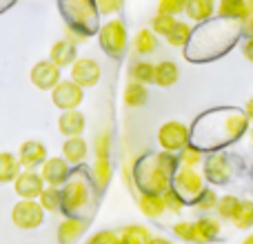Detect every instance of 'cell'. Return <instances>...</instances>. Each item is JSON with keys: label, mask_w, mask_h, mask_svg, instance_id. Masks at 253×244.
Masks as SVG:
<instances>
[{"label": "cell", "mask_w": 253, "mask_h": 244, "mask_svg": "<svg viewBox=\"0 0 253 244\" xmlns=\"http://www.w3.org/2000/svg\"><path fill=\"white\" fill-rule=\"evenodd\" d=\"M178 160H180V164L187 166V169H196V166L205 160V156H202V149L200 147H191V144H187V147L180 151Z\"/></svg>", "instance_id": "cell-32"}, {"label": "cell", "mask_w": 253, "mask_h": 244, "mask_svg": "<svg viewBox=\"0 0 253 244\" xmlns=\"http://www.w3.org/2000/svg\"><path fill=\"white\" fill-rule=\"evenodd\" d=\"M147 98H149L147 84H140V82H133V80H131V82L125 87L123 100H125L126 107H131V109H138V107H142L144 102H147Z\"/></svg>", "instance_id": "cell-25"}, {"label": "cell", "mask_w": 253, "mask_h": 244, "mask_svg": "<svg viewBox=\"0 0 253 244\" xmlns=\"http://www.w3.org/2000/svg\"><path fill=\"white\" fill-rule=\"evenodd\" d=\"M215 11V0H187L184 13L193 22H207Z\"/></svg>", "instance_id": "cell-22"}, {"label": "cell", "mask_w": 253, "mask_h": 244, "mask_svg": "<svg viewBox=\"0 0 253 244\" xmlns=\"http://www.w3.org/2000/svg\"><path fill=\"white\" fill-rule=\"evenodd\" d=\"M220 220L215 218H200L198 222H193V242L207 244L213 242L215 238H220Z\"/></svg>", "instance_id": "cell-18"}, {"label": "cell", "mask_w": 253, "mask_h": 244, "mask_svg": "<svg viewBox=\"0 0 253 244\" xmlns=\"http://www.w3.org/2000/svg\"><path fill=\"white\" fill-rule=\"evenodd\" d=\"M49 60L56 67H71L76 60H78V51H76V44H71L69 40H58V42L51 44L49 49Z\"/></svg>", "instance_id": "cell-16"}, {"label": "cell", "mask_w": 253, "mask_h": 244, "mask_svg": "<svg viewBox=\"0 0 253 244\" xmlns=\"http://www.w3.org/2000/svg\"><path fill=\"white\" fill-rule=\"evenodd\" d=\"M109 149H111L109 131H102L96 138V160H93L91 166V182L100 191L111 182V175H114V169H111L109 162Z\"/></svg>", "instance_id": "cell-2"}, {"label": "cell", "mask_w": 253, "mask_h": 244, "mask_svg": "<svg viewBox=\"0 0 253 244\" xmlns=\"http://www.w3.org/2000/svg\"><path fill=\"white\" fill-rule=\"evenodd\" d=\"M11 222L22 231H34L44 222V209L38 200H18L11 209Z\"/></svg>", "instance_id": "cell-5"}, {"label": "cell", "mask_w": 253, "mask_h": 244, "mask_svg": "<svg viewBox=\"0 0 253 244\" xmlns=\"http://www.w3.org/2000/svg\"><path fill=\"white\" fill-rule=\"evenodd\" d=\"M205 175L215 184H224L231 178V162H229V156L224 153H211L205 160Z\"/></svg>", "instance_id": "cell-14"}, {"label": "cell", "mask_w": 253, "mask_h": 244, "mask_svg": "<svg viewBox=\"0 0 253 244\" xmlns=\"http://www.w3.org/2000/svg\"><path fill=\"white\" fill-rule=\"evenodd\" d=\"M175 25V18L173 16H167V13H156L151 20V31L156 36H162V38H167L169 36V31L173 29Z\"/></svg>", "instance_id": "cell-34"}, {"label": "cell", "mask_w": 253, "mask_h": 244, "mask_svg": "<svg viewBox=\"0 0 253 244\" xmlns=\"http://www.w3.org/2000/svg\"><path fill=\"white\" fill-rule=\"evenodd\" d=\"M171 187L184 198V202H193L198 198V193L205 189V178L198 173L196 169H182L175 171V175L171 178Z\"/></svg>", "instance_id": "cell-7"}, {"label": "cell", "mask_w": 253, "mask_h": 244, "mask_svg": "<svg viewBox=\"0 0 253 244\" xmlns=\"http://www.w3.org/2000/svg\"><path fill=\"white\" fill-rule=\"evenodd\" d=\"M149 244H171V242L167 240V238H151V242Z\"/></svg>", "instance_id": "cell-45"}, {"label": "cell", "mask_w": 253, "mask_h": 244, "mask_svg": "<svg viewBox=\"0 0 253 244\" xmlns=\"http://www.w3.org/2000/svg\"><path fill=\"white\" fill-rule=\"evenodd\" d=\"M249 4V11H247V18L242 20V29H245L247 38H253V0H247Z\"/></svg>", "instance_id": "cell-42"}, {"label": "cell", "mask_w": 253, "mask_h": 244, "mask_svg": "<svg viewBox=\"0 0 253 244\" xmlns=\"http://www.w3.org/2000/svg\"><path fill=\"white\" fill-rule=\"evenodd\" d=\"M242 244H253V233H251V236H247L245 240H242Z\"/></svg>", "instance_id": "cell-46"}, {"label": "cell", "mask_w": 253, "mask_h": 244, "mask_svg": "<svg viewBox=\"0 0 253 244\" xmlns=\"http://www.w3.org/2000/svg\"><path fill=\"white\" fill-rule=\"evenodd\" d=\"M153 71H156V65H153V62L138 60L131 65L129 74H131V80H133V82L149 84V82H153Z\"/></svg>", "instance_id": "cell-30"}, {"label": "cell", "mask_w": 253, "mask_h": 244, "mask_svg": "<svg viewBox=\"0 0 253 244\" xmlns=\"http://www.w3.org/2000/svg\"><path fill=\"white\" fill-rule=\"evenodd\" d=\"M40 175H42L47 187H62L71 178L69 162L65 158H47L44 164L40 166Z\"/></svg>", "instance_id": "cell-13"}, {"label": "cell", "mask_w": 253, "mask_h": 244, "mask_svg": "<svg viewBox=\"0 0 253 244\" xmlns=\"http://www.w3.org/2000/svg\"><path fill=\"white\" fill-rule=\"evenodd\" d=\"M83 98H84V89L80 87V84H76L71 78L60 80V82L51 89V100L60 111L78 109V105L83 102Z\"/></svg>", "instance_id": "cell-8"}, {"label": "cell", "mask_w": 253, "mask_h": 244, "mask_svg": "<svg viewBox=\"0 0 253 244\" xmlns=\"http://www.w3.org/2000/svg\"><path fill=\"white\" fill-rule=\"evenodd\" d=\"M218 193L213 191V189H202L200 193H198V198L196 200L191 202L193 206H196V209H200V211H211V209H215V206H218Z\"/></svg>", "instance_id": "cell-33"}, {"label": "cell", "mask_w": 253, "mask_h": 244, "mask_svg": "<svg viewBox=\"0 0 253 244\" xmlns=\"http://www.w3.org/2000/svg\"><path fill=\"white\" fill-rule=\"evenodd\" d=\"M138 206H140V211H142L147 218H158V215H162V211H167L165 209V200H162L160 193H149V191L140 193Z\"/></svg>", "instance_id": "cell-24"}, {"label": "cell", "mask_w": 253, "mask_h": 244, "mask_svg": "<svg viewBox=\"0 0 253 244\" xmlns=\"http://www.w3.org/2000/svg\"><path fill=\"white\" fill-rule=\"evenodd\" d=\"M189 140H191V131L187 124L178 120H169L158 129V144L162 147V151H182L189 144Z\"/></svg>", "instance_id": "cell-6"}, {"label": "cell", "mask_w": 253, "mask_h": 244, "mask_svg": "<svg viewBox=\"0 0 253 244\" xmlns=\"http://www.w3.org/2000/svg\"><path fill=\"white\" fill-rule=\"evenodd\" d=\"M242 56L253 65V38H247L245 44H242Z\"/></svg>", "instance_id": "cell-43"}, {"label": "cell", "mask_w": 253, "mask_h": 244, "mask_svg": "<svg viewBox=\"0 0 253 244\" xmlns=\"http://www.w3.org/2000/svg\"><path fill=\"white\" fill-rule=\"evenodd\" d=\"M58 129H60V133L67 135V138L83 135V131L87 129V118H84V114H80L78 109L62 111V116L58 118Z\"/></svg>", "instance_id": "cell-15"}, {"label": "cell", "mask_w": 253, "mask_h": 244, "mask_svg": "<svg viewBox=\"0 0 253 244\" xmlns=\"http://www.w3.org/2000/svg\"><path fill=\"white\" fill-rule=\"evenodd\" d=\"M245 116H247V120H251L253 122V98L249 102H247V107H245Z\"/></svg>", "instance_id": "cell-44"}, {"label": "cell", "mask_w": 253, "mask_h": 244, "mask_svg": "<svg viewBox=\"0 0 253 244\" xmlns=\"http://www.w3.org/2000/svg\"><path fill=\"white\" fill-rule=\"evenodd\" d=\"M238 206H240V198H236V196H222L218 200V206H215V211H218L220 218L231 220L233 215H236Z\"/></svg>", "instance_id": "cell-35"}, {"label": "cell", "mask_w": 253, "mask_h": 244, "mask_svg": "<svg viewBox=\"0 0 253 244\" xmlns=\"http://www.w3.org/2000/svg\"><path fill=\"white\" fill-rule=\"evenodd\" d=\"M29 80L40 91H51L60 82V67H56L51 60H38L29 71Z\"/></svg>", "instance_id": "cell-11"}, {"label": "cell", "mask_w": 253, "mask_h": 244, "mask_svg": "<svg viewBox=\"0 0 253 244\" xmlns=\"http://www.w3.org/2000/svg\"><path fill=\"white\" fill-rule=\"evenodd\" d=\"M89 198H91V180L83 173H76L74 178H69L62 187V209L65 213L74 215L80 209L89 204Z\"/></svg>", "instance_id": "cell-1"}, {"label": "cell", "mask_w": 253, "mask_h": 244, "mask_svg": "<svg viewBox=\"0 0 253 244\" xmlns=\"http://www.w3.org/2000/svg\"><path fill=\"white\" fill-rule=\"evenodd\" d=\"M84 229H87V222H84V220L76 218V215H69V218H65L60 222V227H58V242L74 244L84 233Z\"/></svg>", "instance_id": "cell-17"}, {"label": "cell", "mask_w": 253, "mask_h": 244, "mask_svg": "<svg viewBox=\"0 0 253 244\" xmlns=\"http://www.w3.org/2000/svg\"><path fill=\"white\" fill-rule=\"evenodd\" d=\"M135 180H138V184H140L142 191L160 193V196L171 187V175H167L165 171L158 166L156 158H151V160H147V162L140 164L138 173H135Z\"/></svg>", "instance_id": "cell-4"}, {"label": "cell", "mask_w": 253, "mask_h": 244, "mask_svg": "<svg viewBox=\"0 0 253 244\" xmlns=\"http://www.w3.org/2000/svg\"><path fill=\"white\" fill-rule=\"evenodd\" d=\"M47 187L40 175V171H34V169H22L18 173V178L13 180V191L20 200H38L42 189Z\"/></svg>", "instance_id": "cell-9"}, {"label": "cell", "mask_w": 253, "mask_h": 244, "mask_svg": "<svg viewBox=\"0 0 253 244\" xmlns=\"http://www.w3.org/2000/svg\"><path fill=\"white\" fill-rule=\"evenodd\" d=\"M180 78V69L173 60H160L153 71V82L158 87H173Z\"/></svg>", "instance_id": "cell-20"}, {"label": "cell", "mask_w": 253, "mask_h": 244, "mask_svg": "<svg viewBox=\"0 0 253 244\" xmlns=\"http://www.w3.org/2000/svg\"><path fill=\"white\" fill-rule=\"evenodd\" d=\"M173 233L184 242H193V222H175Z\"/></svg>", "instance_id": "cell-41"}, {"label": "cell", "mask_w": 253, "mask_h": 244, "mask_svg": "<svg viewBox=\"0 0 253 244\" xmlns=\"http://www.w3.org/2000/svg\"><path fill=\"white\" fill-rule=\"evenodd\" d=\"M18 162H20L22 169H34L38 171V166L44 164L47 160V147H44L40 140H25L18 149Z\"/></svg>", "instance_id": "cell-12"}, {"label": "cell", "mask_w": 253, "mask_h": 244, "mask_svg": "<svg viewBox=\"0 0 253 244\" xmlns=\"http://www.w3.org/2000/svg\"><path fill=\"white\" fill-rule=\"evenodd\" d=\"M247 11H249L247 0H220V4H218V16L222 20L242 22L247 18Z\"/></svg>", "instance_id": "cell-21"}, {"label": "cell", "mask_w": 253, "mask_h": 244, "mask_svg": "<svg viewBox=\"0 0 253 244\" xmlns=\"http://www.w3.org/2000/svg\"><path fill=\"white\" fill-rule=\"evenodd\" d=\"M187 0H160L158 2V13H167V16H178L184 11Z\"/></svg>", "instance_id": "cell-38"}, {"label": "cell", "mask_w": 253, "mask_h": 244, "mask_svg": "<svg viewBox=\"0 0 253 244\" xmlns=\"http://www.w3.org/2000/svg\"><path fill=\"white\" fill-rule=\"evenodd\" d=\"M22 171L20 162L13 153L9 151H0V184H13V180L18 178V173Z\"/></svg>", "instance_id": "cell-23"}, {"label": "cell", "mask_w": 253, "mask_h": 244, "mask_svg": "<svg viewBox=\"0 0 253 244\" xmlns=\"http://www.w3.org/2000/svg\"><path fill=\"white\" fill-rule=\"evenodd\" d=\"M71 80L76 84H80L83 89H91L100 82L102 69L93 58H78V60L71 65Z\"/></svg>", "instance_id": "cell-10"}, {"label": "cell", "mask_w": 253, "mask_h": 244, "mask_svg": "<svg viewBox=\"0 0 253 244\" xmlns=\"http://www.w3.org/2000/svg\"><path fill=\"white\" fill-rule=\"evenodd\" d=\"M133 49L140 56H149L158 49V36L151 29H140L133 38Z\"/></svg>", "instance_id": "cell-27"}, {"label": "cell", "mask_w": 253, "mask_h": 244, "mask_svg": "<svg viewBox=\"0 0 253 244\" xmlns=\"http://www.w3.org/2000/svg\"><path fill=\"white\" fill-rule=\"evenodd\" d=\"M153 158H156L158 166H160L167 175H171V178H173L175 171H178V166H180L178 156H175V153H171V151H162V153H158V156H153Z\"/></svg>", "instance_id": "cell-36"}, {"label": "cell", "mask_w": 253, "mask_h": 244, "mask_svg": "<svg viewBox=\"0 0 253 244\" xmlns=\"http://www.w3.org/2000/svg\"><path fill=\"white\" fill-rule=\"evenodd\" d=\"M89 244H120V233L105 229V231H98L96 236L89 240Z\"/></svg>", "instance_id": "cell-39"}, {"label": "cell", "mask_w": 253, "mask_h": 244, "mask_svg": "<svg viewBox=\"0 0 253 244\" xmlns=\"http://www.w3.org/2000/svg\"><path fill=\"white\" fill-rule=\"evenodd\" d=\"M93 2H96L98 13H102V16L116 13V11H120V7H123V0H93Z\"/></svg>", "instance_id": "cell-40"}, {"label": "cell", "mask_w": 253, "mask_h": 244, "mask_svg": "<svg viewBox=\"0 0 253 244\" xmlns=\"http://www.w3.org/2000/svg\"><path fill=\"white\" fill-rule=\"evenodd\" d=\"M40 206L44 209V213H58L62 209V189L60 187H44L42 193L38 198Z\"/></svg>", "instance_id": "cell-26"}, {"label": "cell", "mask_w": 253, "mask_h": 244, "mask_svg": "<svg viewBox=\"0 0 253 244\" xmlns=\"http://www.w3.org/2000/svg\"><path fill=\"white\" fill-rule=\"evenodd\" d=\"M191 36H193V29L187 25V22H180V20H175V25H173V29L169 31V36H167V42L171 44V47H184V44L191 40Z\"/></svg>", "instance_id": "cell-29"}, {"label": "cell", "mask_w": 253, "mask_h": 244, "mask_svg": "<svg viewBox=\"0 0 253 244\" xmlns=\"http://www.w3.org/2000/svg\"><path fill=\"white\" fill-rule=\"evenodd\" d=\"M231 222L238 229H251L253 227V202L251 200H240L236 215L231 218Z\"/></svg>", "instance_id": "cell-31"}, {"label": "cell", "mask_w": 253, "mask_h": 244, "mask_svg": "<svg viewBox=\"0 0 253 244\" xmlns=\"http://www.w3.org/2000/svg\"><path fill=\"white\" fill-rule=\"evenodd\" d=\"M251 144H253V131H251Z\"/></svg>", "instance_id": "cell-47"}, {"label": "cell", "mask_w": 253, "mask_h": 244, "mask_svg": "<svg viewBox=\"0 0 253 244\" xmlns=\"http://www.w3.org/2000/svg\"><path fill=\"white\" fill-rule=\"evenodd\" d=\"M162 200H165V209L169 211V213H180V211L184 209V204H187L184 198L180 196L173 187H169L165 193H162Z\"/></svg>", "instance_id": "cell-37"}, {"label": "cell", "mask_w": 253, "mask_h": 244, "mask_svg": "<svg viewBox=\"0 0 253 244\" xmlns=\"http://www.w3.org/2000/svg\"><path fill=\"white\" fill-rule=\"evenodd\" d=\"M89 153V144L83 135H76V138H67L62 144V158H65L69 164H80L84 162Z\"/></svg>", "instance_id": "cell-19"}, {"label": "cell", "mask_w": 253, "mask_h": 244, "mask_svg": "<svg viewBox=\"0 0 253 244\" xmlns=\"http://www.w3.org/2000/svg\"><path fill=\"white\" fill-rule=\"evenodd\" d=\"M151 233L147 227H140V224H131L120 231V244H149L151 242Z\"/></svg>", "instance_id": "cell-28"}, {"label": "cell", "mask_w": 253, "mask_h": 244, "mask_svg": "<svg viewBox=\"0 0 253 244\" xmlns=\"http://www.w3.org/2000/svg\"><path fill=\"white\" fill-rule=\"evenodd\" d=\"M98 40H100V47L107 56L111 58H123L125 49H126V27L123 20L114 18L107 25H102L100 34H98Z\"/></svg>", "instance_id": "cell-3"}]
</instances>
